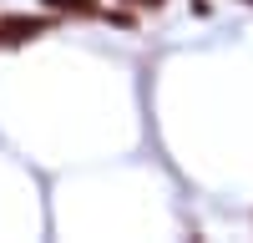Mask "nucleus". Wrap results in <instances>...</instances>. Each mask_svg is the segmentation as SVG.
<instances>
[{
	"label": "nucleus",
	"instance_id": "1",
	"mask_svg": "<svg viewBox=\"0 0 253 243\" xmlns=\"http://www.w3.org/2000/svg\"><path fill=\"white\" fill-rule=\"evenodd\" d=\"M31 36H46V20L41 15H5L0 20V46H20Z\"/></svg>",
	"mask_w": 253,
	"mask_h": 243
},
{
	"label": "nucleus",
	"instance_id": "2",
	"mask_svg": "<svg viewBox=\"0 0 253 243\" xmlns=\"http://www.w3.org/2000/svg\"><path fill=\"white\" fill-rule=\"evenodd\" d=\"M46 10H66V15H96V0H46Z\"/></svg>",
	"mask_w": 253,
	"mask_h": 243
},
{
	"label": "nucleus",
	"instance_id": "3",
	"mask_svg": "<svg viewBox=\"0 0 253 243\" xmlns=\"http://www.w3.org/2000/svg\"><path fill=\"white\" fill-rule=\"evenodd\" d=\"M132 5H147V10H157V5H162V0H132Z\"/></svg>",
	"mask_w": 253,
	"mask_h": 243
},
{
	"label": "nucleus",
	"instance_id": "4",
	"mask_svg": "<svg viewBox=\"0 0 253 243\" xmlns=\"http://www.w3.org/2000/svg\"><path fill=\"white\" fill-rule=\"evenodd\" d=\"M248 5H253V0H248Z\"/></svg>",
	"mask_w": 253,
	"mask_h": 243
}]
</instances>
